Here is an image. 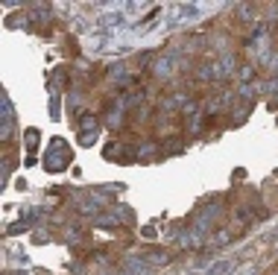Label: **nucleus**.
Instances as JSON below:
<instances>
[{"label":"nucleus","mask_w":278,"mask_h":275,"mask_svg":"<svg viewBox=\"0 0 278 275\" xmlns=\"http://www.w3.org/2000/svg\"><path fill=\"white\" fill-rule=\"evenodd\" d=\"M94 129H97V117H85L82 120V141H91Z\"/></svg>","instance_id":"nucleus-1"}]
</instances>
